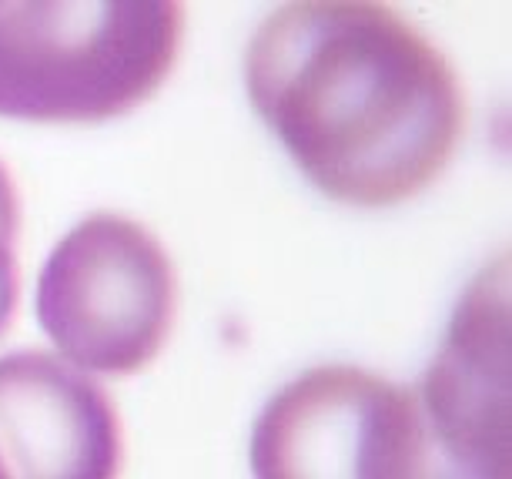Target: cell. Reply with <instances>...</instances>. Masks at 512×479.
<instances>
[{
    "mask_svg": "<svg viewBox=\"0 0 512 479\" xmlns=\"http://www.w3.org/2000/svg\"><path fill=\"white\" fill-rule=\"evenodd\" d=\"M245 84L298 171L352 208L402 205L425 191L466 128L449 57L375 0L275 7L248 44Z\"/></svg>",
    "mask_w": 512,
    "mask_h": 479,
    "instance_id": "1",
    "label": "cell"
},
{
    "mask_svg": "<svg viewBox=\"0 0 512 479\" xmlns=\"http://www.w3.org/2000/svg\"><path fill=\"white\" fill-rule=\"evenodd\" d=\"M185 7L168 0L0 4V114L108 121L138 108L178 61Z\"/></svg>",
    "mask_w": 512,
    "mask_h": 479,
    "instance_id": "2",
    "label": "cell"
},
{
    "mask_svg": "<svg viewBox=\"0 0 512 479\" xmlns=\"http://www.w3.org/2000/svg\"><path fill=\"white\" fill-rule=\"evenodd\" d=\"M34 309L67 366L131 376L171 332L175 268L144 225L98 212L54 245Z\"/></svg>",
    "mask_w": 512,
    "mask_h": 479,
    "instance_id": "3",
    "label": "cell"
},
{
    "mask_svg": "<svg viewBox=\"0 0 512 479\" xmlns=\"http://www.w3.org/2000/svg\"><path fill=\"white\" fill-rule=\"evenodd\" d=\"M509 255L459 299L446 339L412 382L415 479H512Z\"/></svg>",
    "mask_w": 512,
    "mask_h": 479,
    "instance_id": "4",
    "label": "cell"
},
{
    "mask_svg": "<svg viewBox=\"0 0 512 479\" xmlns=\"http://www.w3.org/2000/svg\"><path fill=\"white\" fill-rule=\"evenodd\" d=\"M255 479H415L409 386L318 366L278 389L251 429Z\"/></svg>",
    "mask_w": 512,
    "mask_h": 479,
    "instance_id": "5",
    "label": "cell"
},
{
    "mask_svg": "<svg viewBox=\"0 0 512 479\" xmlns=\"http://www.w3.org/2000/svg\"><path fill=\"white\" fill-rule=\"evenodd\" d=\"M4 479H118L121 423L108 392L51 352L0 359Z\"/></svg>",
    "mask_w": 512,
    "mask_h": 479,
    "instance_id": "6",
    "label": "cell"
},
{
    "mask_svg": "<svg viewBox=\"0 0 512 479\" xmlns=\"http://www.w3.org/2000/svg\"><path fill=\"white\" fill-rule=\"evenodd\" d=\"M17 228H21L17 191L7 168L0 165V335H4L17 305V255H14Z\"/></svg>",
    "mask_w": 512,
    "mask_h": 479,
    "instance_id": "7",
    "label": "cell"
},
{
    "mask_svg": "<svg viewBox=\"0 0 512 479\" xmlns=\"http://www.w3.org/2000/svg\"><path fill=\"white\" fill-rule=\"evenodd\" d=\"M0 479H4V473H0Z\"/></svg>",
    "mask_w": 512,
    "mask_h": 479,
    "instance_id": "8",
    "label": "cell"
}]
</instances>
